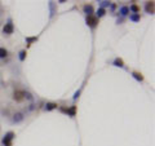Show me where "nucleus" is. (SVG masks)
Returning a JSON list of instances; mask_svg holds the SVG:
<instances>
[{
  "mask_svg": "<svg viewBox=\"0 0 155 146\" xmlns=\"http://www.w3.org/2000/svg\"><path fill=\"white\" fill-rule=\"evenodd\" d=\"M105 14H106V11H105V9L98 8V11H97V13H96V17H97V18H100V17H103Z\"/></svg>",
  "mask_w": 155,
  "mask_h": 146,
  "instance_id": "4468645a",
  "label": "nucleus"
},
{
  "mask_svg": "<svg viewBox=\"0 0 155 146\" xmlns=\"http://www.w3.org/2000/svg\"><path fill=\"white\" fill-rule=\"evenodd\" d=\"M119 13H120L122 16H127L128 13H129V8H128V6H122L120 12H119Z\"/></svg>",
  "mask_w": 155,
  "mask_h": 146,
  "instance_id": "dca6fc26",
  "label": "nucleus"
},
{
  "mask_svg": "<svg viewBox=\"0 0 155 146\" xmlns=\"http://www.w3.org/2000/svg\"><path fill=\"white\" fill-rule=\"evenodd\" d=\"M145 11H146V13H149V14H154V12H155L154 1H147L146 5H145Z\"/></svg>",
  "mask_w": 155,
  "mask_h": 146,
  "instance_id": "39448f33",
  "label": "nucleus"
},
{
  "mask_svg": "<svg viewBox=\"0 0 155 146\" xmlns=\"http://www.w3.org/2000/svg\"><path fill=\"white\" fill-rule=\"evenodd\" d=\"M57 108H58V105L54 102H48L47 105H45V110H47V111H52V110H54Z\"/></svg>",
  "mask_w": 155,
  "mask_h": 146,
  "instance_id": "6e6552de",
  "label": "nucleus"
},
{
  "mask_svg": "<svg viewBox=\"0 0 155 146\" xmlns=\"http://www.w3.org/2000/svg\"><path fill=\"white\" fill-rule=\"evenodd\" d=\"M14 137H16V135H14V132H12V131H9V132H6L5 136H4V138H3V145L4 146H12L13 145V140H14Z\"/></svg>",
  "mask_w": 155,
  "mask_h": 146,
  "instance_id": "f257e3e1",
  "label": "nucleus"
},
{
  "mask_svg": "<svg viewBox=\"0 0 155 146\" xmlns=\"http://www.w3.org/2000/svg\"><path fill=\"white\" fill-rule=\"evenodd\" d=\"M132 76H133L136 80H138V82H142V80H144V75H142L141 73H138V71H133V73H132Z\"/></svg>",
  "mask_w": 155,
  "mask_h": 146,
  "instance_id": "1a4fd4ad",
  "label": "nucleus"
},
{
  "mask_svg": "<svg viewBox=\"0 0 155 146\" xmlns=\"http://www.w3.org/2000/svg\"><path fill=\"white\" fill-rule=\"evenodd\" d=\"M67 115H70V116H75L76 114V106H70V108H67V113H66Z\"/></svg>",
  "mask_w": 155,
  "mask_h": 146,
  "instance_id": "9d476101",
  "label": "nucleus"
},
{
  "mask_svg": "<svg viewBox=\"0 0 155 146\" xmlns=\"http://www.w3.org/2000/svg\"><path fill=\"white\" fill-rule=\"evenodd\" d=\"M13 31H14V26H13V24L9 21L8 24L4 25V27H3V32H4L5 35H11V34H13Z\"/></svg>",
  "mask_w": 155,
  "mask_h": 146,
  "instance_id": "7ed1b4c3",
  "label": "nucleus"
},
{
  "mask_svg": "<svg viewBox=\"0 0 155 146\" xmlns=\"http://www.w3.org/2000/svg\"><path fill=\"white\" fill-rule=\"evenodd\" d=\"M129 19H131V21H133V22H140V19H141V16L140 14H131L129 16Z\"/></svg>",
  "mask_w": 155,
  "mask_h": 146,
  "instance_id": "ddd939ff",
  "label": "nucleus"
},
{
  "mask_svg": "<svg viewBox=\"0 0 155 146\" xmlns=\"http://www.w3.org/2000/svg\"><path fill=\"white\" fill-rule=\"evenodd\" d=\"M26 54H27V53H26V51L23 49V51H21V52H19V61H25L26 60Z\"/></svg>",
  "mask_w": 155,
  "mask_h": 146,
  "instance_id": "f3484780",
  "label": "nucleus"
},
{
  "mask_svg": "<svg viewBox=\"0 0 155 146\" xmlns=\"http://www.w3.org/2000/svg\"><path fill=\"white\" fill-rule=\"evenodd\" d=\"M23 98H26V100H32V95L30 92H23Z\"/></svg>",
  "mask_w": 155,
  "mask_h": 146,
  "instance_id": "a211bd4d",
  "label": "nucleus"
},
{
  "mask_svg": "<svg viewBox=\"0 0 155 146\" xmlns=\"http://www.w3.org/2000/svg\"><path fill=\"white\" fill-rule=\"evenodd\" d=\"M87 25L89 26V27L95 28L97 25H98V18L96 17V16H88L87 17Z\"/></svg>",
  "mask_w": 155,
  "mask_h": 146,
  "instance_id": "f03ea898",
  "label": "nucleus"
},
{
  "mask_svg": "<svg viewBox=\"0 0 155 146\" xmlns=\"http://www.w3.org/2000/svg\"><path fill=\"white\" fill-rule=\"evenodd\" d=\"M8 57V51L5 48H0V58H5Z\"/></svg>",
  "mask_w": 155,
  "mask_h": 146,
  "instance_id": "2eb2a0df",
  "label": "nucleus"
},
{
  "mask_svg": "<svg viewBox=\"0 0 155 146\" xmlns=\"http://www.w3.org/2000/svg\"><path fill=\"white\" fill-rule=\"evenodd\" d=\"M23 120V114L22 113H16L14 115H13V122L14 123H19Z\"/></svg>",
  "mask_w": 155,
  "mask_h": 146,
  "instance_id": "0eeeda50",
  "label": "nucleus"
},
{
  "mask_svg": "<svg viewBox=\"0 0 155 146\" xmlns=\"http://www.w3.org/2000/svg\"><path fill=\"white\" fill-rule=\"evenodd\" d=\"M100 5L102 9H105L106 6H110V1H100Z\"/></svg>",
  "mask_w": 155,
  "mask_h": 146,
  "instance_id": "6ab92c4d",
  "label": "nucleus"
},
{
  "mask_svg": "<svg viewBox=\"0 0 155 146\" xmlns=\"http://www.w3.org/2000/svg\"><path fill=\"white\" fill-rule=\"evenodd\" d=\"M114 66L123 67V66H124V61H123L122 58H115V60H114Z\"/></svg>",
  "mask_w": 155,
  "mask_h": 146,
  "instance_id": "9b49d317",
  "label": "nucleus"
},
{
  "mask_svg": "<svg viewBox=\"0 0 155 146\" xmlns=\"http://www.w3.org/2000/svg\"><path fill=\"white\" fill-rule=\"evenodd\" d=\"M13 100L17 102H22L23 101V90H14V93H13Z\"/></svg>",
  "mask_w": 155,
  "mask_h": 146,
  "instance_id": "20e7f679",
  "label": "nucleus"
},
{
  "mask_svg": "<svg viewBox=\"0 0 155 146\" xmlns=\"http://www.w3.org/2000/svg\"><path fill=\"white\" fill-rule=\"evenodd\" d=\"M83 9H84V13L87 14V17H88V16H93V13H95L93 5H90V4H85Z\"/></svg>",
  "mask_w": 155,
  "mask_h": 146,
  "instance_id": "423d86ee",
  "label": "nucleus"
},
{
  "mask_svg": "<svg viewBox=\"0 0 155 146\" xmlns=\"http://www.w3.org/2000/svg\"><path fill=\"white\" fill-rule=\"evenodd\" d=\"M129 11H132L134 14H140V6L136 5V4H132L131 8H129Z\"/></svg>",
  "mask_w": 155,
  "mask_h": 146,
  "instance_id": "f8f14e48",
  "label": "nucleus"
},
{
  "mask_svg": "<svg viewBox=\"0 0 155 146\" xmlns=\"http://www.w3.org/2000/svg\"><path fill=\"white\" fill-rule=\"evenodd\" d=\"M79 95H80V92H79V90H78V92L75 93V96H74V100H76L78 97H79Z\"/></svg>",
  "mask_w": 155,
  "mask_h": 146,
  "instance_id": "412c9836",
  "label": "nucleus"
},
{
  "mask_svg": "<svg viewBox=\"0 0 155 146\" xmlns=\"http://www.w3.org/2000/svg\"><path fill=\"white\" fill-rule=\"evenodd\" d=\"M26 40H27V43H32V41L36 40V38H27Z\"/></svg>",
  "mask_w": 155,
  "mask_h": 146,
  "instance_id": "aec40b11",
  "label": "nucleus"
}]
</instances>
